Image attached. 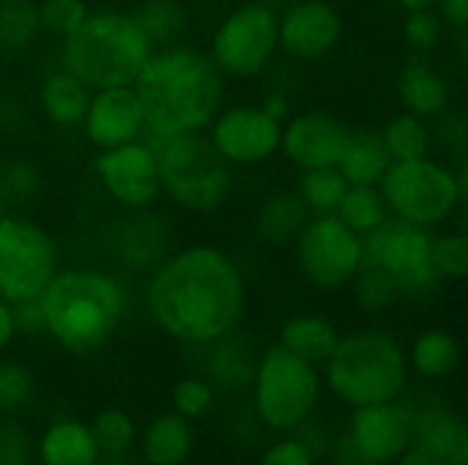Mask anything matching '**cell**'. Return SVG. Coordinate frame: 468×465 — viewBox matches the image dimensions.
I'll return each mask as SVG.
<instances>
[{"label": "cell", "instance_id": "f5cc1de1", "mask_svg": "<svg viewBox=\"0 0 468 465\" xmlns=\"http://www.w3.org/2000/svg\"><path fill=\"white\" fill-rule=\"evenodd\" d=\"M96 465H134L132 460H126V455H115V458H99Z\"/></svg>", "mask_w": 468, "mask_h": 465}, {"label": "cell", "instance_id": "c3c4849f", "mask_svg": "<svg viewBox=\"0 0 468 465\" xmlns=\"http://www.w3.org/2000/svg\"><path fill=\"white\" fill-rule=\"evenodd\" d=\"M335 463L337 465H378V463H370L365 455H359V452H356V447L348 441V436L343 439L340 449L335 452Z\"/></svg>", "mask_w": 468, "mask_h": 465}, {"label": "cell", "instance_id": "277c9868", "mask_svg": "<svg viewBox=\"0 0 468 465\" xmlns=\"http://www.w3.org/2000/svg\"><path fill=\"white\" fill-rule=\"evenodd\" d=\"M154 41L132 11H96L63 38V69L90 90L132 85L154 52Z\"/></svg>", "mask_w": 468, "mask_h": 465}, {"label": "cell", "instance_id": "ffe728a7", "mask_svg": "<svg viewBox=\"0 0 468 465\" xmlns=\"http://www.w3.org/2000/svg\"><path fill=\"white\" fill-rule=\"evenodd\" d=\"M398 93L406 112L420 118H436L450 107V82L425 58H414L403 66Z\"/></svg>", "mask_w": 468, "mask_h": 465}, {"label": "cell", "instance_id": "b9f144b4", "mask_svg": "<svg viewBox=\"0 0 468 465\" xmlns=\"http://www.w3.org/2000/svg\"><path fill=\"white\" fill-rule=\"evenodd\" d=\"M261 465H315V452L302 439H285L261 458Z\"/></svg>", "mask_w": 468, "mask_h": 465}, {"label": "cell", "instance_id": "7c38bea8", "mask_svg": "<svg viewBox=\"0 0 468 465\" xmlns=\"http://www.w3.org/2000/svg\"><path fill=\"white\" fill-rule=\"evenodd\" d=\"M293 241L302 274L324 291L351 285L365 263L362 236L337 214H313Z\"/></svg>", "mask_w": 468, "mask_h": 465}, {"label": "cell", "instance_id": "5b68a950", "mask_svg": "<svg viewBox=\"0 0 468 465\" xmlns=\"http://www.w3.org/2000/svg\"><path fill=\"white\" fill-rule=\"evenodd\" d=\"M324 365L329 389L354 408L392 403L409 381V356L403 345L381 329H362L340 337Z\"/></svg>", "mask_w": 468, "mask_h": 465}, {"label": "cell", "instance_id": "2e32d148", "mask_svg": "<svg viewBox=\"0 0 468 465\" xmlns=\"http://www.w3.org/2000/svg\"><path fill=\"white\" fill-rule=\"evenodd\" d=\"M351 129L326 110H307L282 123L280 151L299 170L337 167Z\"/></svg>", "mask_w": 468, "mask_h": 465}, {"label": "cell", "instance_id": "e0dca14e", "mask_svg": "<svg viewBox=\"0 0 468 465\" xmlns=\"http://www.w3.org/2000/svg\"><path fill=\"white\" fill-rule=\"evenodd\" d=\"M80 126H82L88 143L99 151L140 140L145 132V115H143L134 88L112 85V88L90 90V99H88Z\"/></svg>", "mask_w": 468, "mask_h": 465}, {"label": "cell", "instance_id": "44dd1931", "mask_svg": "<svg viewBox=\"0 0 468 465\" xmlns=\"http://www.w3.org/2000/svg\"><path fill=\"white\" fill-rule=\"evenodd\" d=\"M392 164L381 132L376 129H351L346 148L337 159V170L348 186H378L387 167Z\"/></svg>", "mask_w": 468, "mask_h": 465}, {"label": "cell", "instance_id": "d590c367", "mask_svg": "<svg viewBox=\"0 0 468 465\" xmlns=\"http://www.w3.org/2000/svg\"><path fill=\"white\" fill-rule=\"evenodd\" d=\"M433 266L441 280L461 282L468 274V236L466 233H447L433 236Z\"/></svg>", "mask_w": 468, "mask_h": 465}, {"label": "cell", "instance_id": "1f68e13d", "mask_svg": "<svg viewBox=\"0 0 468 465\" xmlns=\"http://www.w3.org/2000/svg\"><path fill=\"white\" fill-rule=\"evenodd\" d=\"M137 217L129 219V230L118 241V255L132 266V269H154L165 258V247L145 244V241H165V236L151 225L145 211H134ZM167 244V241H165Z\"/></svg>", "mask_w": 468, "mask_h": 465}, {"label": "cell", "instance_id": "4316f807", "mask_svg": "<svg viewBox=\"0 0 468 465\" xmlns=\"http://www.w3.org/2000/svg\"><path fill=\"white\" fill-rule=\"evenodd\" d=\"M381 140L392 162L422 159L431 156L433 129L428 126V118H420L414 112H400L381 129Z\"/></svg>", "mask_w": 468, "mask_h": 465}, {"label": "cell", "instance_id": "8992f818", "mask_svg": "<svg viewBox=\"0 0 468 465\" xmlns=\"http://www.w3.org/2000/svg\"><path fill=\"white\" fill-rule=\"evenodd\" d=\"M151 145L156 151L162 195L192 214H208L225 206L233 192V167L219 156L208 134L186 132L151 140Z\"/></svg>", "mask_w": 468, "mask_h": 465}, {"label": "cell", "instance_id": "836d02e7", "mask_svg": "<svg viewBox=\"0 0 468 465\" xmlns=\"http://www.w3.org/2000/svg\"><path fill=\"white\" fill-rule=\"evenodd\" d=\"M88 428H90V436L99 447V455H104V458L126 455L134 444V422L118 408L99 411Z\"/></svg>", "mask_w": 468, "mask_h": 465}, {"label": "cell", "instance_id": "db71d44e", "mask_svg": "<svg viewBox=\"0 0 468 465\" xmlns=\"http://www.w3.org/2000/svg\"><path fill=\"white\" fill-rule=\"evenodd\" d=\"M3 123H5V110H3V104H0V129H3Z\"/></svg>", "mask_w": 468, "mask_h": 465}, {"label": "cell", "instance_id": "74e56055", "mask_svg": "<svg viewBox=\"0 0 468 465\" xmlns=\"http://www.w3.org/2000/svg\"><path fill=\"white\" fill-rule=\"evenodd\" d=\"M36 192H38V173L33 170L30 162L14 159V162L3 164V170H0V200H3V206L27 203Z\"/></svg>", "mask_w": 468, "mask_h": 465}, {"label": "cell", "instance_id": "3957f363", "mask_svg": "<svg viewBox=\"0 0 468 465\" xmlns=\"http://www.w3.org/2000/svg\"><path fill=\"white\" fill-rule=\"evenodd\" d=\"M38 301L44 332L77 356L99 351L126 315L123 285L112 274L96 269L58 271Z\"/></svg>", "mask_w": 468, "mask_h": 465}, {"label": "cell", "instance_id": "8d00e7d4", "mask_svg": "<svg viewBox=\"0 0 468 465\" xmlns=\"http://www.w3.org/2000/svg\"><path fill=\"white\" fill-rule=\"evenodd\" d=\"M403 36L409 41V47H414L417 52H433L441 38H444V19L436 8H422V11H406V22H403Z\"/></svg>", "mask_w": 468, "mask_h": 465}, {"label": "cell", "instance_id": "9a60e30c", "mask_svg": "<svg viewBox=\"0 0 468 465\" xmlns=\"http://www.w3.org/2000/svg\"><path fill=\"white\" fill-rule=\"evenodd\" d=\"M343 38V16L329 0H296L277 16V44L299 60L326 58Z\"/></svg>", "mask_w": 468, "mask_h": 465}, {"label": "cell", "instance_id": "7bdbcfd3", "mask_svg": "<svg viewBox=\"0 0 468 465\" xmlns=\"http://www.w3.org/2000/svg\"><path fill=\"white\" fill-rule=\"evenodd\" d=\"M222 340H225V337H222ZM222 340H219V343H222ZM214 375H217L219 381H228V384H241V381H247V375H250V365H247L244 356H239V351H236L233 345L222 343L219 354L214 356Z\"/></svg>", "mask_w": 468, "mask_h": 465}, {"label": "cell", "instance_id": "f35d334b", "mask_svg": "<svg viewBox=\"0 0 468 465\" xmlns=\"http://www.w3.org/2000/svg\"><path fill=\"white\" fill-rule=\"evenodd\" d=\"M214 403V389L208 381L203 378H184L176 384L173 389V406H176V414H181L184 419H195V417H203Z\"/></svg>", "mask_w": 468, "mask_h": 465}, {"label": "cell", "instance_id": "7a4b0ae2", "mask_svg": "<svg viewBox=\"0 0 468 465\" xmlns=\"http://www.w3.org/2000/svg\"><path fill=\"white\" fill-rule=\"evenodd\" d=\"M132 88L151 140L203 132L225 101V74L208 52L189 44L154 49Z\"/></svg>", "mask_w": 468, "mask_h": 465}, {"label": "cell", "instance_id": "d4e9b609", "mask_svg": "<svg viewBox=\"0 0 468 465\" xmlns=\"http://www.w3.org/2000/svg\"><path fill=\"white\" fill-rule=\"evenodd\" d=\"M337 340V329L321 315H296L280 329V345L310 365H324L332 356Z\"/></svg>", "mask_w": 468, "mask_h": 465}, {"label": "cell", "instance_id": "4fadbf2b", "mask_svg": "<svg viewBox=\"0 0 468 465\" xmlns=\"http://www.w3.org/2000/svg\"><path fill=\"white\" fill-rule=\"evenodd\" d=\"M211 145L230 167H258L280 151L282 121L261 104L222 107L206 126Z\"/></svg>", "mask_w": 468, "mask_h": 465}, {"label": "cell", "instance_id": "52a82bcc", "mask_svg": "<svg viewBox=\"0 0 468 465\" xmlns=\"http://www.w3.org/2000/svg\"><path fill=\"white\" fill-rule=\"evenodd\" d=\"M389 217L436 227L455 217L466 197V170L455 173L439 159L392 162L378 184Z\"/></svg>", "mask_w": 468, "mask_h": 465}, {"label": "cell", "instance_id": "4dcf8cb0", "mask_svg": "<svg viewBox=\"0 0 468 465\" xmlns=\"http://www.w3.org/2000/svg\"><path fill=\"white\" fill-rule=\"evenodd\" d=\"M346 189L348 181L337 167H315V170H302L296 195L302 197L310 214H335Z\"/></svg>", "mask_w": 468, "mask_h": 465}, {"label": "cell", "instance_id": "ac0fdd59", "mask_svg": "<svg viewBox=\"0 0 468 465\" xmlns=\"http://www.w3.org/2000/svg\"><path fill=\"white\" fill-rule=\"evenodd\" d=\"M348 441L370 463L384 465L398 460L411 444V414L395 400L362 406L351 417Z\"/></svg>", "mask_w": 468, "mask_h": 465}, {"label": "cell", "instance_id": "816d5d0a", "mask_svg": "<svg viewBox=\"0 0 468 465\" xmlns=\"http://www.w3.org/2000/svg\"><path fill=\"white\" fill-rule=\"evenodd\" d=\"M403 11H422V8H436L439 0H395Z\"/></svg>", "mask_w": 468, "mask_h": 465}, {"label": "cell", "instance_id": "7dc6e473", "mask_svg": "<svg viewBox=\"0 0 468 465\" xmlns=\"http://www.w3.org/2000/svg\"><path fill=\"white\" fill-rule=\"evenodd\" d=\"M16 337V326H14V315H11V304L5 299H0V351L8 348V343Z\"/></svg>", "mask_w": 468, "mask_h": 465}, {"label": "cell", "instance_id": "ee69618b", "mask_svg": "<svg viewBox=\"0 0 468 465\" xmlns=\"http://www.w3.org/2000/svg\"><path fill=\"white\" fill-rule=\"evenodd\" d=\"M11 315H14L16 332H22V334L44 332V312H41V301L38 299H27V301L11 304Z\"/></svg>", "mask_w": 468, "mask_h": 465}, {"label": "cell", "instance_id": "83f0119b", "mask_svg": "<svg viewBox=\"0 0 468 465\" xmlns=\"http://www.w3.org/2000/svg\"><path fill=\"white\" fill-rule=\"evenodd\" d=\"M411 365L425 378H444L461 365V345L447 329H428L411 345Z\"/></svg>", "mask_w": 468, "mask_h": 465}, {"label": "cell", "instance_id": "d6986e66", "mask_svg": "<svg viewBox=\"0 0 468 465\" xmlns=\"http://www.w3.org/2000/svg\"><path fill=\"white\" fill-rule=\"evenodd\" d=\"M411 447L439 465H468L466 425L444 408H428L411 417Z\"/></svg>", "mask_w": 468, "mask_h": 465}, {"label": "cell", "instance_id": "ba28073f", "mask_svg": "<svg viewBox=\"0 0 468 465\" xmlns=\"http://www.w3.org/2000/svg\"><path fill=\"white\" fill-rule=\"evenodd\" d=\"M321 395L315 365L291 354L280 343L266 348L255 367V411L271 430H296Z\"/></svg>", "mask_w": 468, "mask_h": 465}, {"label": "cell", "instance_id": "bcb514c9", "mask_svg": "<svg viewBox=\"0 0 468 465\" xmlns=\"http://www.w3.org/2000/svg\"><path fill=\"white\" fill-rule=\"evenodd\" d=\"M441 19L455 25L458 30H466L468 25V0H439L436 3Z\"/></svg>", "mask_w": 468, "mask_h": 465}, {"label": "cell", "instance_id": "5bb4252c", "mask_svg": "<svg viewBox=\"0 0 468 465\" xmlns=\"http://www.w3.org/2000/svg\"><path fill=\"white\" fill-rule=\"evenodd\" d=\"M93 173L104 192L126 211H148L162 195L156 151L143 137L99 151Z\"/></svg>", "mask_w": 468, "mask_h": 465}, {"label": "cell", "instance_id": "11a10c76", "mask_svg": "<svg viewBox=\"0 0 468 465\" xmlns=\"http://www.w3.org/2000/svg\"><path fill=\"white\" fill-rule=\"evenodd\" d=\"M5 214V206H3V200H0V217Z\"/></svg>", "mask_w": 468, "mask_h": 465}, {"label": "cell", "instance_id": "e575fe53", "mask_svg": "<svg viewBox=\"0 0 468 465\" xmlns=\"http://www.w3.org/2000/svg\"><path fill=\"white\" fill-rule=\"evenodd\" d=\"M36 11H38V27L58 38L71 36L90 14L85 0H38Z\"/></svg>", "mask_w": 468, "mask_h": 465}, {"label": "cell", "instance_id": "8fae6325", "mask_svg": "<svg viewBox=\"0 0 468 465\" xmlns=\"http://www.w3.org/2000/svg\"><path fill=\"white\" fill-rule=\"evenodd\" d=\"M277 14L266 3L236 5L211 36V60L225 79H255L277 55Z\"/></svg>", "mask_w": 468, "mask_h": 465}, {"label": "cell", "instance_id": "60d3db41", "mask_svg": "<svg viewBox=\"0 0 468 465\" xmlns=\"http://www.w3.org/2000/svg\"><path fill=\"white\" fill-rule=\"evenodd\" d=\"M33 392L30 373L16 362H0V408H19Z\"/></svg>", "mask_w": 468, "mask_h": 465}, {"label": "cell", "instance_id": "cb8c5ba5", "mask_svg": "<svg viewBox=\"0 0 468 465\" xmlns=\"http://www.w3.org/2000/svg\"><path fill=\"white\" fill-rule=\"evenodd\" d=\"M192 452V428L181 414H162L143 430L148 465H184Z\"/></svg>", "mask_w": 468, "mask_h": 465}, {"label": "cell", "instance_id": "d6a6232c", "mask_svg": "<svg viewBox=\"0 0 468 465\" xmlns=\"http://www.w3.org/2000/svg\"><path fill=\"white\" fill-rule=\"evenodd\" d=\"M132 14L137 16V22L143 25L154 47L173 41L184 30V22H186V14L178 0H143L140 8Z\"/></svg>", "mask_w": 468, "mask_h": 465}, {"label": "cell", "instance_id": "6da1fadb", "mask_svg": "<svg viewBox=\"0 0 468 465\" xmlns=\"http://www.w3.org/2000/svg\"><path fill=\"white\" fill-rule=\"evenodd\" d=\"M145 304L173 340L208 345L228 337L244 312V277L211 244H192L154 266Z\"/></svg>", "mask_w": 468, "mask_h": 465}, {"label": "cell", "instance_id": "ab89813d", "mask_svg": "<svg viewBox=\"0 0 468 465\" xmlns=\"http://www.w3.org/2000/svg\"><path fill=\"white\" fill-rule=\"evenodd\" d=\"M351 285H354V291H356V301H359L365 310H370V312L384 310V307H389V304L398 299V291H395L378 271L367 269L365 263H362V269H359V274L354 277Z\"/></svg>", "mask_w": 468, "mask_h": 465}, {"label": "cell", "instance_id": "30bf717a", "mask_svg": "<svg viewBox=\"0 0 468 465\" xmlns=\"http://www.w3.org/2000/svg\"><path fill=\"white\" fill-rule=\"evenodd\" d=\"M58 244L33 219L0 217V299L8 304L38 299L58 274Z\"/></svg>", "mask_w": 468, "mask_h": 465}, {"label": "cell", "instance_id": "484cf974", "mask_svg": "<svg viewBox=\"0 0 468 465\" xmlns=\"http://www.w3.org/2000/svg\"><path fill=\"white\" fill-rule=\"evenodd\" d=\"M313 214L296 192H280L269 197L258 214V230L269 244H291Z\"/></svg>", "mask_w": 468, "mask_h": 465}, {"label": "cell", "instance_id": "f1b7e54d", "mask_svg": "<svg viewBox=\"0 0 468 465\" xmlns=\"http://www.w3.org/2000/svg\"><path fill=\"white\" fill-rule=\"evenodd\" d=\"M38 27V11L33 0H0V55H19L25 52L36 36Z\"/></svg>", "mask_w": 468, "mask_h": 465}, {"label": "cell", "instance_id": "681fc988", "mask_svg": "<svg viewBox=\"0 0 468 465\" xmlns=\"http://www.w3.org/2000/svg\"><path fill=\"white\" fill-rule=\"evenodd\" d=\"M261 107L266 110V112H271L274 118H285V112H288V99L282 96V93H277V90H271L263 101H261Z\"/></svg>", "mask_w": 468, "mask_h": 465}, {"label": "cell", "instance_id": "7402d4cb", "mask_svg": "<svg viewBox=\"0 0 468 465\" xmlns=\"http://www.w3.org/2000/svg\"><path fill=\"white\" fill-rule=\"evenodd\" d=\"M88 99H90V88L85 82H80L74 74H69L66 69L47 74L38 88L41 112L47 115L49 123H55L60 129H71V126L82 123Z\"/></svg>", "mask_w": 468, "mask_h": 465}, {"label": "cell", "instance_id": "f6af8a7d", "mask_svg": "<svg viewBox=\"0 0 468 465\" xmlns=\"http://www.w3.org/2000/svg\"><path fill=\"white\" fill-rule=\"evenodd\" d=\"M27 463V444L16 428H0V465Z\"/></svg>", "mask_w": 468, "mask_h": 465}, {"label": "cell", "instance_id": "9c48e42d", "mask_svg": "<svg viewBox=\"0 0 468 465\" xmlns=\"http://www.w3.org/2000/svg\"><path fill=\"white\" fill-rule=\"evenodd\" d=\"M365 266L378 271L398 296H422L439 285L433 266V233L431 227L389 217L373 233L362 238Z\"/></svg>", "mask_w": 468, "mask_h": 465}, {"label": "cell", "instance_id": "f546056e", "mask_svg": "<svg viewBox=\"0 0 468 465\" xmlns=\"http://www.w3.org/2000/svg\"><path fill=\"white\" fill-rule=\"evenodd\" d=\"M335 214L362 238L389 219V208L378 186H348Z\"/></svg>", "mask_w": 468, "mask_h": 465}, {"label": "cell", "instance_id": "f907efd6", "mask_svg": "<svg viewBox=\"0 0 468 465\" xmlns=\"http://www.w3.org/2000/svg\"><path fill=\"white\" fill-rule=\"evenodd\" d=\"M411 447V444H409ZM400 465H439L433 458H428L422 449H417V447H411V449H406L403 455H400Z\"/></svg>", "mask_w": 468, "mask_h": 465}, {"label": "cell", "instance_id": "603a6c76", "mask_svg": "<svg viewBox=\"0 0 468 465\" xmlns=\"http://www.w3.org/2000/svg\"><path fill=\"white\" fill-rule=\"evenodd\" d=\"M38 458L44 465H96L101 455L88 425L63 419L49 425L41 436Z\"/></svg>", "mask_w": 468, "mask_h": 465}]
</instances>
